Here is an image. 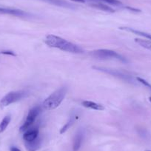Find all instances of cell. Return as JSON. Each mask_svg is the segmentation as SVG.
I'll list each match as a JSON object with an SVG mask.
<instances>
[{"mask_svg":"<svg viewBox=\"0 0 151 151\" xmlns=\"http://www.w3.org/2000/svg\"><path fill=\"white\" fill-rule=\"evenodd\" d=\"M41 145V139L38 137L32 142H24V146L27 151H36L39 150Z\"/></svg>","mask_w":151,"mask_h":151,"instance_id":"ba28073f","label":"cell"},{"mask_svg":"<svg viewBox=\"0 0 151 151\" xmlns=\"http://www.w3.org/2000/svg\"><path fill=\"white\" fill-rule=\"evenodd\" d=\"M26 95V92L24 91H12L8 93L0 101V106L2 107H5L10 104L15 103L24 98Z\"/></svg>","mask_w":151,"mask_h":151,"instance_id":"277c9868","label":"cell"},{"mask_svg":"<svg viewBox=\"0 0 151 151\" xmlns=\"http://www.w3.org/2000/svg\"><path fill=\"white\" fill-rule=\"evenodd\" d=\"M135 42L142 47L151 50V40L147 39H136Z\"/></svg>","mask_w":151,"mask_h":151,"instance_id":"8fae6325","label":"cell"},{"mask_svg":"<svg viewBox=\"0 0 151 151\" xmlns=\"http://www.w3.org/2000/svg\"><path fill=\"white\" fill-rule=\"evenodd\" d=\"M11 117L10 115L6 116L3 118V119L0 122V133H2L6 128L8 127V126L9 125L10 122H11Z\"/></svg>","mask_w":151,"mask_h":151,"instance_id":"7c38bea8","label":"cell"},{"mask_svg":"<svg viewBox=\"0 0 151 151\" xmlns=\"http://www.w3.org/2000/svg\"><path fill=\"white\" fill-rule=\"evenodd\" d=\"M71 1H73V2H82V3H85V0H71Z\"/></svg>","mask_w":151,"mask_h":151,"instance_id":"d6986e66","label":"cell"},{"mask_svg":"<svg viewBox=\"0 0 151 151\" xmlns=\"http://www.w3.org/2000/svg\"><path fill=\"white\" fill-rule=\"evenodd\" d=\"M45 2H50V3L53 4V5H58V6H61V7H65V8H72V5L66 2H63L62 0H44Z\"/></svg>","mask_w":151,"mask_h":151,"instance_id":"5bb4252c","label":"cell"},{"mask_svg":"<svg viewBox=\"0 0 151 151\" xmlns=\"http://www.w3.org/2000/svg\"><path fill=\"white\" fill-rule=\"evenodd\" d=\"M146 151H150V150H146Z\"/></svg>","mask_w":151,"mask_h":151,"instance_id":"44dd1931","label":"cell"},{"mask_svg":"<svg viewBox=\"0 0 151 151\" xmlns=\"http://www.w3.org/2000/svg\"><path fill=\"white\" fill-rule=\"evenodd\" d=\"M0 53H2V54H5V55H11V56H15L16 54L12 51H9V50H5V51H1Z\"/></svg>","mask_w":151,"mask_h":151,"instance_id":"e0dca14e","label":"cell"},{"mask_svg":"<svg viewBox=\"0 0 151 151\" xmlns=\"http://www.w3.org/2000/svg\"><path fill=\"white\" fill-rule=\"evenodd\" d=\"M91 6H93V8H97V9L101 10L103 11H107V12H110V13H113L115 12V11L113 9L110 7L107 6V5H104V4L102 3H93L91 4Z\"/></svg>","mask_w":151,"mask_h":151,"instance_id":"4fadbf2b","label":"cell"},{"mask_svg":"<svg viewBox=\"0 0 151 151\" xmlns=\"http://www.w3.org/2000/svg\"><path fill=\"white\" fill-rule=\"evenodd\" d=\"M101 1L106 2V3L110 4V5H122V2H119V0H101Z\"/></svg>","mask_w":151,"mask_h":151,"instance_id":"2e32d148","label":"cell"},{"mask_svg":"<svg viewBox=\"0 0 151 151\" xmlns=\"http://www.w3.org/2000/svg\"><path fill=\"white\" fill-rule=\"evenodd\" d=\"M73 122V121L72 119H70L69 122H67L66 124H65V125L62 127V129L60 130V134H63L64 133H65V132H66L67 130L70 128V127L72 125Z\"/></svg>","mask_w":151,"mask_h":151,"instance_id":"9a60e30c","label":"cell"},{"mask_svg":"<svg viewBox=\"0 0 151 151\" xmlns=\"http://www.w3.org/2000/svg\"><path fill=\"white\" fill-rule=\"evenodd\" d=\"M149 100H150V103H151V96L149 98Z\"/></svg>","mask_w":151,"mask_h":151,"instance_id":"ffe728a7","label":"cell"},{"mask_svg":"<svg viewBox=\"0 0 151 151\" xmlns=\"http://www.w3.org/2000/svg\"><path fill=\"white\" fill-rule=\"evenodd\" d=\"M82 104L83 107H86V108L91 109V110H95L101 111V110H104V107L101 104H98L96 102L91 101H82Z\"/></svg>","mask_w":151,"mask_h":151,"instance_id":"9c48e42d","label":"cell"},{"mask_svg":"<svg viewBox=\"0 0 151 151\" xmlns=\"http://www.w3.org/2000/svg\"><path fill=\"white\" fill-rule=\"evenodd\" d=\"M39 137V129H29L23 134V139L24 142H32Z\"/></svg>","mask_w":151,"mask_h":151,"instance_id":"52a82bcc","label":"cell"},{"mask_svg":"<svg viewBox=\"0 0 151 151\" xmlns=\"http://www.w3.org/2000/svg\"><path fill=\"white\" fill-rule=\"evenodd\" d=\"M82 139H83V134L82 132H78L77 134L76 135L75 139L73 141V151H78L81 147L82 142Z\"/></svg>","mask_w":151,"mask_h":151,"instance_id":"30bf717a","label":"cell"},{"mask_svg":"<svg viewBox=\"0 0 151 151\" xmlns=\"http://www.w3.org/2000/svg\"><path fill=\"white\" fill-rule=\"evenodd\" d=\"M0 14H8V15H12L19 17H24L27 16V13H25L23 11H21V10L12 9V8H0Z\"/></svg>","mask_w":151,"mask_h":151,"instance_id":"8992f818","label":"cell"},{"mask_svg":"<svg viewBox=\"0 0 151 151\" xmlns=\"http://www.w3.org/2000/svg\"><path fill=\"white\" fill-rule=\"evenodd\" d=\"M41 112V107L40 106H36V107H33L31 110L29 111L28 114H27V116L26 118L25 122H24V124L20 127L19 131L21 133H24L27 130H28L30 128L32 124H33L34 121L36 120V117L39 116V114Z\"/></svg>","mask_w":151,"mask_h":151,"instance_id":"5b68a950","label":"cell"},{"mask_svg":"<svg viewBox=\"0 0 151 151\" xmlns=\"http://www.w3.org/2000/svg\"><path fill=\"white\" fill-rule=\"evenodd\" d=\"M45 43L50 47L72 53H82L84 50L79 46L65 40L63 38L50 34L46 36Z\"/></svg>","mask_w":151,"mask_h":151,"instance_id":"6da1fadb","label":"cell"},{"mask_svg":"<svg viewBox=\"0 0 151 151\" xmlns=\"http://www.w3.org/2000/svg\"><path fill=\"white\" fill-rule=\"evenodd\" d=\"M92 57L99 59H115V60L121 61L126 62L127 60L122 56L113 50H107V49H99L91 51L90 53Z\"/></svg>","mask_w":151,"mask_h":151,"instance_id":"3957f363","label":"cell"},{"mask_svg":"<svg viewBox=\"0 0 151 151\" xmlns=\"http://www.w3.org/2000/svg\"><path fill=\"white\" fill-rule=\"evenodd\" d=\"M10 151H21V150H20L19 148L16 147H11V149H10Z\"/></svg>","mask_w":151,"mask_h":151,"instance_id":"ac0fdd59","label":"cell"},{"mask_svg":"<svg viewBox=\"0 0 151 151\" xmlns=\"http://www.w3.org/2000/svg\"><path fill=\"white\" fill-rule=\"evenodd\" d=\"M67 91L68 89L66 87H62L54 91L44 101L42 104L43 108L47 110H52L57 108L65 99Z\"/></svg>","mask_w":151,"mask_h":151,"instance_id":"7a4b0ae2","label":"cell"}]
</instances>
